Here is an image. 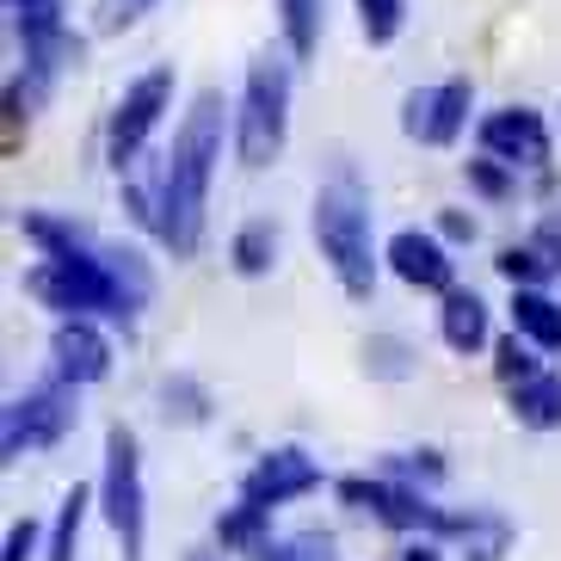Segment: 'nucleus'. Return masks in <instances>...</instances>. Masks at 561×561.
<instances>
[{
    "instance_id": "f257e3e1",
    "label": "nucleus",
    "mask_w": 561,
    "mask_h": 561,
    "mask_svg": "<svg viewBox=\"0 0 561 561\" xmlns=\"http://www.w3.org/2000/svg\"><path fill=\"white\" fill-rule=\"evenodd\" d=\"M234 136V117L222 93H198L192 112L173 130L161 173H154V241L173 260H192L204 248V222H210V180L222 161V142Z\"/></svg>"
},
{
    "instance_id": "f03ea898",
    "label": "nucleus",
    "mask_w": 561,
    "mask_h": 561,
    "mask_svg": "<svg viewBox=\"0 0 561 561\" xmlns=\"http://www.w3.org/2000/svg\"><path fill=\"white\" fill-rule=\"evenodd\" d=\"M309 229H314V248H321V260H328L333 284H340L352 302L377 297L382 253H377V234H370V192H364V180H358L352 161H333V173L321 180L314 210H309Z\"/></svg>"
},
{
    "instance_id": "7ed1b4c3",
    "label": "nucleus",
    "mask_w": 561,
    "mask_h": 561,
    "mask_svg": "<svg viewBox=\"0 0 561 561\" xmlns=\"http://www.w3.org/2000/svg\"><path fill=\"white\" fill-rule=\"evenodd\" d=\"M290 87H297V56L265 44L248 62V87H241V112H234V154L241 167H272L290 142Z\"/></svg>"
},
{
    "instance_id": "20e7f679",
    "label": "nucleus",
    "mask_w": 561,
    "mask_h": 561,
    "mask_svg": "<svg viewBox=\"0 0 561 561\" xmlns=\"http://www.w3.org/2000/svg\"><path fill=\"white\" fill-rule=\"evenodd\" d=\"M25 297L44 302L56 314H100V321H117V328H130L136 314V297L117 284V272L105 265V241L93 253H75V260H44L25 272Z\"/></svg>"
},
{
    "instance_id": "39448f33",
    "label": "nucleus",
    "mask_w": 561,
    "mask_h": 561,
    "mask_svg": "<svg viewBox=\"0 0 561 561\" xmlns=\"http://www.w3.org/2000/svg\"><path fill=\"white\" fill-rule=\"evenodd\" d=\"M100 518L117 537L124 561H142L149 543V494H142V445L136 432L117 420L105 426V462H100Z\"/></svg>"
},
{
    "instance_id": "423d86ee",
    "label": "nucleus",
    "mask_w": 561,
    "mask_h": 561,
    "mask_svg": "<svg viewBox=\"0 0 561 561\" xmlns=\"http://www.w3.org/2000/svg\"><path fill=\"white\" fill-rule=\"evenodd\" d=\"M81 426V382L68 377H44L32 382L25 396L7 401V420H0V462H19L32 450H56L68 432Z\"/></svg>"
},
{
    "instance_id": "0eeeda50",
    "label": "nucleus",
    "mask_w": 561,
    "mask_h": 561,
    "mask_svg": "<svg viewBox=\"0 0 561 561\" xmlns=\"http://www.w3.org/2000/svg\"><path fill=\"white\" fill-rule=\"evenodd\" d=\"M173 93H180L173 62L142 68V75L117 93L112 117H105V161H112L117 180H124V173H136V161H142V149H149V136L161 130V117L173 112Z\"/></svg>"
},
{
    "instance_id": "6e6552de",
    "label": "nucleus",
    "mask_w": 561,
    "mask_h": 561,
    "mask_svg": "<svg viewBox=\"0 0 561 561\" xmlns=\"http://www.w3.org/2000/svg\"><path fill=\"white\" fill-rule=\"evenodd\" d=\"M469 112H476V81L469 75H450L438 87H413L401 100V136L420 142V149H450L469 130Z\"/></svg>"
},
{
    "instance_id": "1a4fd4ad",
    "label": "nucleus",
    "mask_w": 561,
    "mask_h": 561,
    "mask_svg": "<svg viewBox=\"0 0 561 561\" xmlns=\"http://www.w3.org/2000/svg\"><path fill=\"white\" fill-rule=\"evenodd\" d=\"M476 142L488 154H500L506 167H518V173H543L549 154H556V136H549L543 112H530V105H500V112H488L476 124Z\"/></svg>"
},
{
    "instance_id": "9d476101",
    "label": "nucleus",
    "mask_w": 561,
    "mask_h": 561,
    "mask_svg": "<svg viewBox=\"0 0 561 561\" xmlns=\"http://www.w3.org/2000/svg\"><path fill=\"white\" fill-rule=\"evenodd\" d=\"M50 370L68 377V382H81V389H93V382L112 377V340L100 333V314H56Z\"/></svg>"
},
{
    "instance_id": "9b49d317",
    "label": "nucleus",
    "mask_w": 561,
    "mask_h": 561,
    "mask_svg": "<svg viewBox=\"0 0 561 561\" xmlns=\"http://www.w3.org/2000/svg\"><path fill=\"white\" fill-rule=\"evenodd\" d=\"M382 265H389L401 284L432 290V297H445L450 284H457V260H450V241L438 229H396L389 248H382Z\"/></svg>"
},
{
    "instance_id": "f8f14e48",
    "label": "nucleus",
    "mask_w": 561,
    "mask_h": 561,
    "mask_svg": "<svg viewBox=\"0 0 561 561\" xmlns=\"http://www.w3.org/2000/svg\"><path fill=\"white\" fill-rule=\"evenodd\" d=\"M321 462L309 457L302 445H278V450H265L260 462H253L248 476H241V494L260 500V506H290V500H309L321 494Z\"/></svg>"
},
{
    "instance_id": "ddd939ff",
    "label": "nucleus",
    "mask_w": 561,
    "mask_h": 561,
    "mask_svg": "<svg viewBox=\"0 0 561 561\" xmlns=\"http://www.w3.org/2000/svg\"><path fill=\"white\" fill-rule=\"evenodd\" d=\"M438 333H445V346L457 352V358H476V352L494 346V314H488V302H481L476 290L450 284L445 302H438Z\"/></svg>"
},
{
    "instance_id": "4468645a",
    "label": "nucleus",
    "mask_w": 561,
    "mask_h": 561,
    "mask_svg": "<svg viewBox=\"0 0 561 561\" xmlns=\"http://www.w3.org/2000/svg\"><path fill=\"white\" fill-rule=\"evenodd\" d=\"M19 234L32 241L44 260H75V253H93L100 241L87 234V222H75V216H62V210H19Z\"/></svg>"
},
{
    "instance_id": "2eb2a0df",
    "label": "nucleus",
    "mask_w": 561,
    "mask_h": 561,
    "mask_svg": "<svg viewBox=\"0 0 561 561\" xmlns=\"http://www.w3.org/2000/svg\"><path fill=\"white\" fill-rule=\"evenodd\" d=\"M272 512L278 506H260V500H234V506H222V518H216V543L229 549V556H253L260 561V549L272 543Z\"/></svg>"
},
{
    "instance_id": "dca6fc26",
    "label": "nucleus",
    "mask_w": 561,
    "mask_h": 561,
    "mask_svg": "<svg viewBox=\"0 0 561 561\" xmlns=\"http://www.w3.org/2000/svg\"><path fill=\"white\" fill-rule=\"evenodd\" d=\"M512 420L525 432H561V377L537 370V377L512 382Z\"/></svg>"
},
{
    "instance_id": "f3484780",
    "label": "nucleus",
    "mask_w": 561,
    "mask_h": 561,
    "mask_svg": "<svg viewBox=\"0 0 561 561\" xmlns=\"http://www.w3.org/2000/svg\"><path fill=\"white\" fill-rule=\"evenodd\" d=\"M512 328L537 340L543 352H561V302L549 297L543 284H525V290H512Z\"/></svg>"
},
{
    "instance_id": "a211bd4d",
    "label": "nucleus",
    "mask_w": 561,
    "mask_h": 561,
    "mask_svg": "<svg viewBox=\"0 0 561 561\" xmlns=\"http://www.w3.org/2000/svg\"><path fill=\"white\" fill-rule=\"evenodd\" d=\"M87 506H100V488H68L62 506H56L50 543H44V561H81V530H87Z\"/></svg>"
},
{
    "instance_id": "6ab92c4d",
    "label": "nucleus",
    "mask_w": 561,
    "mask_h": 561,
    "mask_svg": "<svg viewBox=\"0 0 561 561\" xmlns=\"http://www.w3.org/2000/svg\"><path fill=\"white\" fill-rule=\"evenodd\" d=\"M229 265L241 272V278H265L272 265H278V222L272 216H253V222H241L229 241Z\"/></svg>"
},
{
    "instance_id": "aec40b11",
    "label": "nucleus",
    "mask_w": 561,
    "mask_h": 561,
    "mask_svg": "<svg viewBox=\"0 0 561 561\" xmlns=\"http://www.w3.org/2000/svg\"><path fill=\"white\" fill-rule=\"evenodd\" d=\"M321 25H328V0H278V32H284V50L309 62L321 50Z\"/></svg>"
},
{
    "instance_id": "412c9836",
    "label": "nucleus",
    "mask_w": 561,
    "mask_h": 561,
    "mask_svg": "<svg viewBox=\"0 0 561 561\" xmlns=\"http://www.w3.org/2000/svg\"><path fill=\"white\" fill-rule=\"evenodd\" d=\"M494 272L512 284V290H525V284H543V290H549V278H556L561 265L549 260L537 241H506V248L494 253Z\"/></svg>"
},
{
    "instance_id": "4be33fe9",
    "label": "nucleus",
    "mask_w": 561,
    "mask_h": 561,
    "mask_svg": "<svg viewBox=\"0 0 561 561\" xmlns=\"http://www.w3.org/2000/svg\"><path fill=\"white\" fill-rule=\"evenodd\" d=\"M364 370L377 382H408L420 370V346H408L401 333H370L364 340Z\"/></svg>"
},
{
    "instance_id": "5701e85b",
    "label": "nucleus",
    "mask_w": 561,
    "mask_h": 561,
    "mask_svg": "<svg viewBox=\"0 0 561 561\" xmlns=\"http://www.w3.org/2000/svg\"><path fill=\"white\" fill-rule=\"evenodd\" d=\"M462 180H469V192H476L481 204H512L518 198V167H506L488 149H481L476 161H462Z\"/></svg>"
},
{
    "instance_id": "b1692460",
    "label": "nucleus",
    "mask_w": 561,
    "mask_h": 561,
    "mask_svg": "<svg viewBox=\"0 0 561 561\" xmlns=\"http://www.w3.org/2000/svg\"><path fill=\"white\" fill-rule=\"evenodd\" d=\"M210 389L204 382H192V377H167L161 382V413L173 420V426H210Z\"/></svg>"
},
{
    "instance_id": "393cba45",
    "label": "nucleus",
    "mask_w": 561,
    "mask_h": 561,
    "mask_svg": "<svg viewBox=\"0 0 561 561\" xmlns=\"http://www.w3.org/2000/svg\"><path fill=\"white\" fill-rule=\"evenodd\" d=\"M352 7H358V32L370 50H389L408 32V0H352Z\"/></svg>"
},
{
    "instance_id": "a878e982",
    "label": "nucleus",
    "mask_w": 561,
    "mask_h": 561,
    "mask_svg": "<svg viewBox=\"0 0 561 561\" xmlns=\"http://www.w3.org/2000/svg\"><path fill=\"white\" fill-rule=\"evenodd\" d=\"M462 549H469L462 561H500V556L512 549V525L500 518V512L476 506V525L462 530Z\"/></svg>"
},
{
    "instance_id": "bb28decb",
    "label": "nucleus",
    "mask_w": 561,
    "mask_h": 561,
    "mask_svg": "<svg viewBox=\"0 0 561 561\" xmlns=\"http://www.w3.org/2000/svg\"><path fill=\"white\" fill-rule=\"evenodd\" d=\"M537 352H543L537 340H525V333L512 328L506 340H494V377L506 382V389H512V382H525V377H537V370H543V364H537Z\"/></svg>"
},
{
    "instance_id": "cd10ccee",
    "label": "nucleus",
    "mask_w": 561,
    "mask_h": 561,
    "mask_svg": "<svg viewBox=\"0 0 561 561\" xmlns=\"http://www.w3.org/2000/svg\"><path fill=\"white\" fill-rule=\"evenodd\" d=\"M260 561H340V549H333L328 530H290V537H272Z\"/></svg>"
},
{
    "instance_id": "c85d7f7f",
    "label": "nucleus",
    "mask_w": 561,
    "mask_h": 561,
    "mask_svg": "<svg viewBox=\"0 0 561 561\" xmlns=\"http://www.w3.org/2000/svg\"><path fill=\"white\" fill-rule=\"evenodd\" d=\"M382 476H401L413 488H438L445 481V457L438 450H396V457L382 462Z\"/></svg>"
},
{
    "instance_id": "c756f323",
    "label": "nucleus",
    "mask_w": 561,
    "mask_h": 561,
    "mask_svg": "<svg viewBox=\"0 0 561 561\" xmlns=\"http://www.w3.org/2000/svg\"><path fill=\"white\" fill-rule=\"evenodd\" d=\"M44 543H50V537H44L37 518H13V530H7V556H0V561H32Z\"/></svg>"
},
{
    "instance_id": "7c9ffc66",
    "label": "nucleus",
    "mask_w": 561,
    "mask_h": 561,
    "mask_svg": "<svg viewBox=\"0 0 561 561\" xmlns=\"http://www.w3.org/2000/svg\"><path fill=\"white\" fill-rule=\"evenodd\" d=\"M438 234H445L450 248H469V241H476V216L469 210H438Z\"/></svg>"
},
{
    "instance_id": "2f4dec72",
    "label": "nucleus",
    "mask_w": 561,
    "mask_h": 561,
    "mask_svg": "<svg viewBox=\"0 0 561 561\" xmlns=\"http://www.w3.org/2000/svg\"><path fill=\"white\" fill-rule=\"evenodd\" d=\"M154 0H105V25L112 32H124V25H136V19H149Z\"/></svg>"
},
{
    "instance_id": "473e14b6",
    "label": "nucleus",
    "mask_w": 561,
    "mask_h": 561,
    "mask_svg": "<svg viewBox=\"0 0 561 561\" xmlns=\"http://www.w3.org/2000/svg\"><path fill=\"white\" fill-rule=\"evenodd\" d=\"M530 241H537V248H543L549 260L561 265V210H543V216H537V229H530Z\"/></svg>"
},
{
    "instance_id": "72a5a7b5",
    "label": "nucleus",
    "mask_w": 561,
    "mask_h": 561,
    "mask_svg": "<svg viewBox=\"0 0 561 561\" xmlns=\"http://www.w3.org/2000/svg\"><path fill=\"white\" fill-rule=\"evenodd\" d=\"M401 561H445V537H413L401 549Z\"/></svg>"
},
{
    "instance_id": "f704fd0d",
    "label": "nucleus",
    "mask_w": 561,
    "mask_h": 561,
    "mask_svg": "<svg viewBox=\"0 0 561 561\" xmlns=\"http://www.w3.org/2000/svg\"><path fill=\"white\" fill-rule=\"evenodd\" d=\"M229 549H185V561H222Z\"/></svg>"
},
{
    "instance_id": "c9c22d12",
    "label": "nucleus",
    "mask_w": 561,
    "mask_h": 561,
    "mask_svg": "<svg viewBox=\"0 0 561 561\" xmlns=\"http://www.w3.org/2000/svg\"><path fill=\"white\" fill-rule=\"evenodd\" d=\"M32 7H56V0H7V13H32Z\"/></svg>"
}]
</instances>
